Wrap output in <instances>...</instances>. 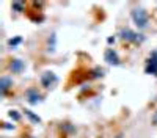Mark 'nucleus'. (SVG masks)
<instances>
[{
  "mask_svg": "<svg viewBox=\"0 0 157 138\" xmlns=\"http://www.w3.org/2000/svg\"><path fill=\"white\" fill-rule=\"evenodd\" d=\"M132 19L138 28H145L148 25V14L145 9H134L132 11Z\"/></svg>",
  "mask_w": 157,
  "mask_h": 138,
  "instance_id": "nucleus-1",
  "label": "nucleus"
},
{
  "mask_svg": "<svg viewBox=\"0 0 157 138\" xmlns=\"http://www.w3.org/2000/svg\"><path fill=\"white\" fill-rule=\"evenodd\" d=\"M121 36H123V39H127V41H134V43H137V41H141L140 35H137L135 32L129 30V28L123 30V32H121Z\"/></svg>",
  "mask_w": 157,
  "mask_h": 138,
  "instance_id": "nucleus-2",
  "label": "nucleus"
},
{
  "mask_svg": "<svg viewBox=\"0 0 157 138\" xmlns=\"http://www.w3.org/2000/svg\"><path fill=\"white\" fill-rule=\"evenodd\" d=\"M105 61L110 63V65H118L120 63V58H118V54L115 52L113 49H109L105 52Z\"/></svg>",
  "mask_w": 157,
  "mask_h": 138,
  "instance_id": "nucleus-3",
  "label": "nucleus"
},
{
  "mask_svg": "<svg viewBox=\"0 0 157 138\" xmlns=\"http://www.w3.org/2000/svg\"><path fill=\"white\" fill-rule=\"evenodd\" d=\"M41 82H43V85L44 86H52L55 82H57V77H55V74H52V72H46L44 75H43V79H41Z\"/></svg>",
  "mask_w": 157,
  "mask_h": 138,
  "instance_id": "nucleus-4",
  "label": "nucleus"
},
{
  "mask_svg": "<svg viewBox=\"0 0 157 138\" xmlns=\"http://www.w3.org/2000/svg\"><path fill=\"white\" fill-rule=\"evenodd\" d=\"M10 69L13 71V72H22V69H24V63L21 61V60H14L10 65Z\"/></svg>",
  "mask_w": 157,
  "mask_h": 138,
  "instance_id": "nucleus-5",
  "label": "nucleus"
},
{
  "mask_svg": "<svg viewBox=\"0 0 157 138\" xmlns=\"http://www.w3.org/2000/svg\"><path fill=\"white\" fill-rule=\"evenodd\" d=\"M11 80L8 79V77H2V80H0V90H2V93H5L6 90H8V88L11 86Z\"/></svg>",
  "mask_w": 157,
  "mask_h": 138,
  "instance_id": "nucleus-6",
  "label": "nucleus"
},
{
  "mask_svg": "<svg viewBox=\"0 0 157 138\" xmlns=\"http://www.w3.org/2000/svg\"><path fill=\"white\" fill-rule=\"evenodd\" d=\"M39 99H41V96H39L38 93H35V91H29V100H30L32 104H36Z\"/></svg>",
  "mask_w": 157,
  "mask_h": 138,
  "instance_id": "nucleus-7",
  "label": "nucleus"
},
{
  "mask_svg": "<svg viewBox=\"0 0 157 138\" xmlns=\"http://www.w3.org/2000/svg\"><path fill=\"white\" fill-rule=\"evenodd\" d=\"M149 63H151V65H149V66H152V68H155V69H157V50H154V52L151 54V58H149Z\"/></svg>",
  "mask_w": 157,
  "mask_h": 138,
  "instance_id": "nucleus-8",
  "label": "nucleus"
},
{
  "mask_svg": "<svg viewBox=\"0 0 157 138\" xmlns=\"http://www.w3.org/2000/svg\"><path fill=\"white\" fill-rule=\"evenodd\" d=\"M25 115H27L30 119H33L35 122H39V118H38V116H35V115H33V113H32L30 110H25Z\"/></svg>",
  "mask_w": 157,
  "mask_h": 138,
  "instance_id": "nucleus-9",
  "label": "nucleus"
},
{
  "mask_svg": "<svg viewBox=\"0 0 157 138\" xmlns=\"http://www.w3.org/2000/svg\"><path fill=\"white\" fill-rule=\"evenodd\" d=\"M22 3L21 2H16V3H13V8H14V9H17V11H22Z\"/></svg>",
  "mask_w": 157,
  "mask_h": 138,
  "instance_id": "nucleus-10",
  "label": "nucleus"
},
{
  "mask_svg": "<svg viewBox=\"0 0 157 138\" xmlns=\"http://www.w3.org/2000/svg\"><path fill=\"white\" fill-rule=\"evenodd\" d=\"M19 43H21V38H16V39H10V41H8L10 46H16V44H19Z\"/></svg>",
  "mask_w": 157,
  "mask_h": 138,
  "instance_id": "nucleus-11",
  "label": "nucleus"
},
{
  "mask_svg": "<svg viewBox=\"0 0 157 138\" xmlns=\"http://www.w3.org/2000/svg\"><path fill=\"white\" fill-rule=\"evenodd\" d=\"M10 116H11V118H14L16 121L19 119V115H17V113H16V111H10Z\"/></svg>",
  "mask_w": 157,
  "mask_h": 138,
  "instance_id": "nucleus-12",
  "label": "nucleus"
},
{
  "mask_svg": "<svg viewBox=\"0 0 157 138\" xmlns=\"http://www.w3.org/2000/svg\"><path fill=\"white\" fill-rule=\"evenodd\" d=\"M152 124H154V125H157V111L154 113V116H152Z\"/></svg>",
  "mask_w": 157,
  "mask_h": 138,
  "instance_id": "nucleus-13",
  "label": "nucleus"
}]
</instances>
